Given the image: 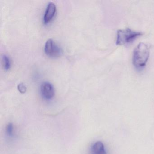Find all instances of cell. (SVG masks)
I'll return each mask as SVG.
<instances>
[{
	"mask_svg": "<svg viewBox=\"0 0 154 154\" xmlns=\"http://www.w3.org/2000/svg\"><path fill=\"white\" fill-rule=\"evenodd\" d=\"M2 61L4 70L6 71H8L10 69L11 65L9 57L7 55H3L2 57Z\"/></svg>",
	"mask_w": 154,
	"mask_h": 154,
	"instance_id": "52a82bcc",
	"label": "cell"
},
{
	"mask_svg": "<svg viewBox=\"0 0 154 154\" xmlns=\"http://www.w3.org/2000/svg\"><path fill=\"white\" fill-rule=\"evenodd\" d=\"M18 90L22 94H24L27 91V87L23 83H20L18 85Z\"/></svg>",
	"mask_w": 154,
	"mask_h": 154,
	"instance_id": "9c48e42d",
	"label": "cell"
},
{
	"mask_svg": "<svg viewBox=\"0 0 154 154\" xmlns=\"http://www.w3.org/2000/svg\"><path fill=\"white\" fill-rule=\"evenodd\" d=\"M56 12V6L53 2L48 3L44 17V23L47 24L52 20Z\"/></svg>",
	"mask_w": 154,
	"mask_h": 154,
	"instance_id": "5b68a950",
	"label": "cell"
},
{
	"mask_svg": "<svg viewBox=\"0 0 154 154\" xmlns=\"http://www.w3.org/2000/svg\"><path fill=\"white\" fill-rule=\"evenodd\" d=\"M91 154H107L104 145L101 141H97L92 146Z\"/></svg>",
	"mask_w": 154,
	"mask_h": 154,
	"instance_id": "8992f818",
	"label": "cell"
},
{
	"mask_svg": "<svg viewBox=\"0 0 154 154\" xmlns=\"http://www.w3.org/2000/svg\"><path fill=\"white\" fill-rule=\"evenodd\" d=\"M46 54L50 57L55 58L62 55L63 51L52 39H49L46 42L45 46Z\"/></svg>",
	"mask_w": 154,
	"mask_h": 154,
	"instance_id": "3957f363",
	"label": "cell"
},
{
	"mask_svg": "<svg viewBox=\"0 0 154 154\" xmlns=\"http://www.w3.org/2000/svg\"><path fill=\"white\" fill-rule=\"evenodd\" d=\"M142 35L141 32L133 31L130 29L118 30L116 45H122L129 44L134 41L138 37Z\"/></svg>",
	"mask_w": 154,
	"mask_h": 154,
	"instance_id": "7a4b0ae2",
	"label": "cell"
},
{
	"mask_svg": "<svg viewBox=\"0 0 154 154\" xmlns=\"http://www.w3.org/2000/svg\"><path fill=\"white\" fill-rule=\"evenodd\" d=\"M41 94L44 99L51 100L54 95L55 91L54 86L48 82H44L40 87Z\"/></svg>",
	"mask_w": 154,
	"mask_h": 154,
	"instance_id": "277c9868",
	"label": "cell"
},
{
	"mask_svg": "<svg viewBox=\"0 0 154 154\" xmlns=\"http://www.w3.org/2000/svg\"><path fill=\"white\" fill-rule=\"evenodd\" d=\"M13 126L12 123H10L7 125L6 128V132L9 137H12L13 134Z\"/></svg>",
	"mask_w": 154,
	"mask_h": 154,
	"instance_id": "ba28073f",
	"label": "cell"
},
{
	"mask_svg": "<svg viewBox=\"0 0 154 154\" xmlns=\"http://www.w3.org/2000/svg\"><path fill=\"white\" fill-rule=\"evenodd\" d=\"M149 56V49L146 44L140 43L134 50L132 62L134 66L141 69L146 66Z\"/></svg>",
	"mask_w": 154,
	"mask_h": 154,
	"instance_id": "6da1fadb",
	"label": "cell"
}]
</instances>
